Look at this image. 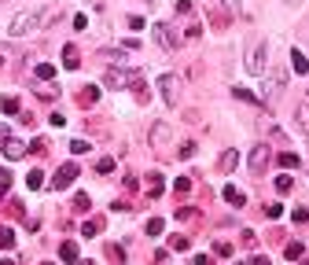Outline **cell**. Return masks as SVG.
I'll return each mask as SVG.
<instances>
[{"label":"cell","mask_w":309,"mask_h":265,"mask_svg":"<svg viewBox=\"0 0 309 265\" xmlns=\"http://www.w3.org/2000/svg\"><path fill=\"white\" fill-rule=\"evenodd\" d=\"M37 26H41V15L37 11H18L11 22H7V37H22V33L37 30Z\"/></svg>","instance_id":"cell-1"},{"label":"cell","mask_w":309,"mask_h":265,"mask_svg":"<svg viewBox=\"0 0 309 265\" xmlns=\"http://www.w3.org/2000/svg\"><path fill=\"white\" fill-rule=\"evenodd\" d=\"M37 78H41V81H52V78H55V66H52V63H37Z\"/></svg>","instance_id":"cell-18"},{"label":"cell","mask_w":309,"mask_h":265,"mask_svg":"<svg viewBox=\"0 0 309 265\" xmlns=\"http://www.w3.org/2000/svg\"><path fill=\"white\" fill-rule=\"evenodd\" d=\"M59 258H63V262H78V243H63V247H59Z\"/></svg>","instance_id":"cell-15"},{"label":"cell","mask_w":309,"mask_h":265,"mask_svg":"<svg viewBox=\"0 0 309 265\" xmlns=\"http://www.w3.org/2000/svg\"><path fill=\"white\" fill-rule=\"evenodd\" d=\"M280 166H284V169H295V166H298V155H295V151H284V155H280Z\"/></svg>","instance_id":"cell-23"},{"label":"cell","mask_w":309,"mask_h":265,"mask_svg":"<svg viewBox=\"0 0 309 265\" xmlns=\"http://www.w3.org/2000/svg\"><path fill=\"white\" fill-rule=\"evenodd\" d=\"M158 92H162L166 107H177V103H181V78H177V74H162V78H158Z\"/></svg>","instance_id":"cell-2"},{"label":"cell","mask_w":309,"mask_h":265,"mask_svg":"<svg viewBox=\"0 0 309 265\" xmlns=\"http://www.w3.org/2000/svg\"><path fill=\"white\" fill-rule=\"evenodd\" d=\"M284 4H291V7H298V4H302V0H284Z\"/></svg>","instance_id":"cell-40"},{"label":"cell","mask_w":309,"mask_h":265,"mask_svg":"<svg viewBox=\"0 0 309 265\" xmlns=\"http://www.w3.org/2000/svg\"><path fill=\"white\" fill-rule=\"evenodd\" d=\"M265 217H269V221H280V217H284V206H280V203H269V206H265Z\"/></svg>","instance_id":"cell-24"},{"label":"cell","mask_w":309,"mask_h":265,"mask_svg":"<svg viewBox=\"0 0 309 265\" xmlns=\"http://www.w3.org/2000/svg\"><path fill=\"white\" fill-rule=\"evenodd\" d=\"M0 151H4V155H7V158H11V162H15V158H22L26 151H30V144H22V140L7 136V140H4V147H0Z\"/></svg>","instance_id":"cell-7"},{"label":"cell","mask_w":309,"mask_h":265,"mask_svg":"<svg viewBox=\"0 0 309 265\" xmlns=\"http://www.w3.org/2000/svg\"><path fill=\"white\" fill-rule=\"evenodd\" d=\"M291 217H295V221H298V225H302V221H306V217H309V210H306V206H298V210H295Z\"/></svg>","instance_id":"cell-36"},{"label":"cell","mask_w":309,"mask_h":265,"mask_svg":"<svg viewBox=\"0 0 309 265\" xmlns=\"http://www.w3.org/2000/svg\"><path fill=\"white\" fill-rule=\"evenodd\" d=\"M30 151H48V140H41V136H37L33 144H30Z\"/></svg>","instance_id":"cell-35"},{"label":"cell","mask_w":309,"mask_h":265,"mask_svg":"<svg viewBox=\"0 0 309 265\" xmlns=\"http://www.w3.org/2000/svg\"><path fill=\"white\" fill-rule=\"evenodd\" d=\"M217 4H221L228 15H239V0H217Z\"/></svg>","instance_id":"cell-29"},{"label":"cell","mask_w":309,"mask_h":265,"mask_svg":"<svg viewBox=\"0 0 309 265\" xmlns=\"http://www.w3.org/2000/svg\"><path fill=\"white\" fill-rule=\"evenodd\" d=\"M265 59H269V41H261L254 52H250V59H247V74H265Z\"/></svg>","instance_id":"cell-5"},{"label":"cell","mask_w":309,"mask_h":265,"mask_svg":"<svg viewBox=\"0 0 309 265\" xmlns=\"http://www.w3.org/2000/svg\"><path fill=\"white\" fill-rule=\"evenodd\" d=\"M96 169H100V173H110V169H114V158H100Z\"/></svg>","instance_id":"cell-34"},{"label":"cell","mask_w":309,"mask_h":265,"mask_svg":"<svg viewBox=\"0 0 309 265\" xmlns=\"http://www.w3.org/2000/svg\"><path fill=\"white\" fill-rule=\"evenodd\" d=\"M170 247H173V251H188L192 243H188V236H173V240H170Z\"/></svg>","instance_id":"cell-28"},{"label":"cell","mask_w":309,"mask_h":265,"mask_svg":"<svg viewBox=\"0 0 309 265\" xmlns=\"http://www.w3.org/2000/svg\"><path fill=\"white\" fill-rule=\"evenodd\" d=\"M44 265H52V262H44Z\"/></svg>","instance_id":"cell-42"},{"label":"cell","mask_w":309,"mask_h":265,"mask_svg":"<svg viewBox=\"0 0 309 265\" xmlns=\"http://www.w3.org/2000/svg\"><path fill=\"white\" fill-rule=\"evenodd\" d=\"M7 136H11V129H7V126H0V144H4Z\"/></svg>","instance_id":"cell-37"},{"label":"cell","mask_w":309,"mask_h":265,"mask_svg":"<svg viewBox=\"0 0 309 265\" xmlns=\"http://www.w3.org/2000/svg\"><path fill=\"white\" fill-rule=\"evenodd\" d=\"M26 184H30L33 192H37V188H44V173H41V169H30V173H26Z\"/></svg>","instance_id":"cell-17"},{"label":"cell","mask_w":309,"mask_h":265,"mask_svg":"<svg viewBox=\"0 0 309 265\" xmlns=\"http://www.w3.org/2000/svg\"><path fill=\"white\" fill-rule=\"evenodd\" d=\"M162 229H166L162 217H151V221H147V236H162Z\"/></svg>","instance_id":"cell-20"},{"label":"cell","mask_w":309,"mask_h":265,"mask_svg":"<svg viewBox=\"0 0 309 265\" xmlns=\"http://www.w3.org/2000/svg\"><path fill=\"white\" fill-rule=\"evenodd\" d=\"M151 144L155 147L170 144V126H166V122H155V126H151Z\"/></svg>","instance_id":"cell-8"},{"label":"cell","mask_w":309,"mask_h":265,"mask_svg":"<svg viewBox=\"0 0 309 265\" xmlns=\"http://www.w3.org/2000/svg\"><path fill=\"white\" fill-rule=\"evenodd\" d=\"M284 254H287V258H291V262H298V258H302V243H287V247H284Z\"/></svg>","instance_id":"cell-21"},{"label":"cell","mask_w":309,"mask_h":265,"mask_svg":"<svg viewBox=\"0 0 309 265\" xmlns=\"http://www.w3.org/2000/svg\"><path fill=\"white\" fill-rule=\"evenodd\" d=\"M173 188L184 195V192H192V181H188V177H177V184H173Z\"/></svg>","instance_id":"cell-33"},{"label":"cell","mask_w":309,"mask_h":265,"mask_svg":"<svg viewBox=\"0 0 309 265\" xmlns=\"http://www.w3.org/2000/svg\"><path fill=\"white\" fill-rule=\"evenodd\" d=\"M155 41L162 44L166 52H177V48H181V37H177V30H173L170 22H155Z\"/></svg>","instance_id":"cell-4"},{"label":"cell","mask_w":309,"mask_h":265,"mask_svg":"<svg viewBox=\"0 0 309 265\" xmlns=\"http://www.w3.org/2000/svg\"><path fill=\"white\" fill-rule=\"evenodd\" d=\"M0 265H11V258H0Z\"/></svg>","instance_id":"cell-41"},{"label":"cell","mask_w":309,"mask_h":265,"mask_svg":"<svg viewBox=\"0 0 309 265\" xmlns=\"http://www.w3.org/2000/svg\"><path fill=\"white\" fill-rule=\"evenodd\" d=\"M96 96H100V89H96V85H85V92H81V103L89 107V103L96 100Z\"/></svg>","instance_id":"cell-26"},{"label":"cell","mask_w":309,"mask_h":265,"mask_svg":"<svg viewBox=\"0 0 309 265\" xmlns=\"http://www.w3.org/2000/svg\"><path fill=\"white\" fill-rule=\"evenodd\" d=\"M291 70H295V74H309V55H306L302 48L291 52Z\"/></svg>","instance_id":"cell-9"},{"label":"cell","mask_w":309,"mask_h":265,"mask_svg":"<svg viewBox=\"0 0 309 265\" xmlns=\"http://www.w3.org/2000/svg\"><path fill=\"white\" fill-rule=\"evenodd\" d=\"M236 162H239V151L228 147V151L221 155V173H232V169H236Z\"/></svg>","instance_id":"cell-11"},{"label":"cell","mask_w":309,"mask_h":265,"mask_svg":"<svg viewBox=\"0 0 309 265\" xmlns=\"http://www.w3.org/2000/svg\"><path fill=\"white\" fill-rule=\"evenodd\" d=\"M162 173H151V177H147V192H151V195H162Z\"/></svg>","instance_id":"cell-16"},{"label":"cell","mask_w":309,"mask_h":265,"mask_svg":"<svg viewBox=\"0 0 309 265\" xmlns=\"http://www.w3.org/2000/svg\"><path fill=\"white\" fill-rule=\"evenodd\" d=\"M74 210L85 214V210H89V195H78V199H74Z\"/></svg>","instance_id":"cell-32"},{"label":"cell","mask_w":309,"mask_h":265,"mask_svg":"<svg viewBox=\"0 0 309 265\" xmlns=\"http://www.w3.org/2000/svg\"><path fill=\"white\" fill-rule=\"evenodd\" d=\"M224 199H228L232 206H243V203H247V195H243L236 184H228V188H224Z\"/></svg>","instance_id":"cell-13"},{"label":"cell","mask_w":309,"mask_h":265,"mask_svg":"<svg viewBox=\"0 0 309 265\" xmlns=\"http://www.w3.org/2000/svg\"><path fill=\"white\" fill-rule=\"evenodd\" d=\"M63 66H67V70H78V66H81L78 48H74V44H67V48H63Z\"/></svg>","instance_id":"cell-12"},{"label":"cell","mask_w":309,"mask_h":265,"mask_svg":"<svg viewBox=\"0 0 309 265\" xmlns=\"http://www.w3.org/2000/svg\"><path fill=\"white\" fill-rule=\"evenodd\" d=\"M295 126H298V132H306V136H309V107H306V103H298V107H295Z\"/></svg>","instance_id":"cell-10"},{"label":"cell","mask_w":309,"mask_h":265,"mask_svg":"<svg viewBox=\"0 0 309 265\" xmlns=\"http://www.w3.org/2000/svg\"><path fill=\"white\" fill-rule=\"evenodd\" d=\"M0 111H4V115H15V111H18V100H15V96H4V100H0Z\"/></svg>","instance_id":"cell-22"},{"label":"cell","mask_w":309,"mask_h":265,"mask_svg":"<svg viewBox=\"0 0 309 265\" xmlns=\"http://www.w3.org/2000/svg\"><path fill=\"white\" fill-rule=\"evenodd\" d=\"M103 229V221H100V217H96V221H85V225H81V232H85V236H96Z\"/></svg>","instance_id":"cell-27"},{"label":"cell","mask_w":309,"mask_h":265,"mask_svg":"<svg viewBox=\"0 0 309 265\" xmlns=\"http://www.w3.org/2000/svg\"><path fill=\"white\" fill-rule=\"evenodd\" d=\"M195 265H210V258H206V254H199V258H195Z\"/></svg>","instance_id":"cell-39"},{"label":"cell","mask_w":309,"mask_h":265,"mask_svg":"<svg viewBox=\"0 0 309 265\" xmlns=\"http://www.w3.org/2000/svg\"><path fill=\"white\" fill-rule=\"evenodd\" d=\"M74 181H78V162H63L52 177V188H70Z\"/></svg>","instance_id":"cell-6"},{"label":"cell","mask_w":309,"mask_h":265,"mask_svg":"<svg viewBox=\"0 0 309 265\" xmlns=\"http://www.w3.org/2000/svg\"><path fill=\"white\" fill-rule=\"evenodd\" d=\"M7 192H11V173H7V169H0V199H4Z\"/></svg>","instance_id":"cell-25"},{"label":"cell","mask_w":309,"mask_h":265,"mask_svg":"<svg viewBox=\"0 0 309 265\" xmlns=\"http://www.w3.org/2000/svg\"><path fill=\"white\" fill-rule=\"evenodd\" d=\"M92 144H89V140H74V144H70V151H74V155H85V151H89Z\"/></svg>","instance_id":"cell-31"},{"label":"cell","mask_w":309,"mask_h":265,"mask_svg":"<svg viewBox=\"0 0 309 265\" xmlns=\"http://www.w3.org/2000/svg\"><path fill=\"white\" fill-rule=\"evenodd\" d=\"M291 184H295V181H291L287 173H284V177H276V192H291Z\"/></svg>","instance_id":"cell-30"},{"label":"cell","mask_w":309,"mask_h":265,"mask_svg":"<svg viewBox=\"0 0 309 265\" xmlns=\"http://www.w3.org/2000/svg\"><path fill=\"white\" fill-rule=\"evenodd\" d=\"M250 265H269V258H261V254H258V258H250Z\"/></svg>","instance_id":"cell-38"},{"label":"cell","mask_w":309,"mask_h":265,"mask_svg":"<svg viewBox=\"0 0 309 265\" xmlns=\"http://www.w3.org/2000/svg\"><path fill=\"white\" fill-rule=\"evenodd\" d=\"M247 169H250L254 177H261V173L269 169V147H265V144H254V147H250V155H247Z\"/></svg>","instance_id":"cell-3"},{"label":"cell","mask_w":309,"mask_h":265,"mask_svg":"<svg viewBox=\"0 0 309 265\" xmlns=\"http://www.w3.org/2000/svg\"><path fill=\"white\" fill-rule=\"evenodd\" d=\"M0 247H4V251L15 247V232H11V229H0Z\"/></svg>","instance_id":"cell-19"},{"label":"cell","mask_w":309,"mask_h":265,"mask_svg":"<svg viewBox=\"0 0 309 265\" xmlns=\"http://www.w3.org/2000/svg\"><path fill=\"white\" fill-rule=\"evenodd\" d=\"M287 85V70H273V78H269V96H273V89L280 92Z\"/></svg>","instance_id":"cell-14"}]
</instances>
